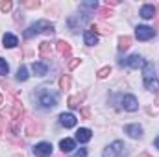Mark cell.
<instances>
[{"label": "cell", "mask_w": 159, "mask_h": 157, "mask_svg": "<svg viewBox=\"0 0 159 157\" xmlns=\"http://www.w3.org/2000/svg\"><path fill=\"white\" fill-rule=\"evenodd\" d=\"M7 131H9V135H19L20 133V124H19V120H11L9 122V126H7Z\"/></svg>", "instance_id": "22"}, {"label": "cell", "mask_w": 159, "mask_h": 157, "mask_svg": "<svg viewBox=\"0 0 159 157\" xmlns=\"http://www.w3.org/2000/svg\"><path fill=\"white\" fill-rule=\"evenodd\" d=\"M154 144H156V148H159V137L156 139V141H154Z\"/></svg>", "instance_id": "37"}, {"label": "cell", "mask_w": 159, "mask_h": 157, "mask_svg": "<svg viewBox=\"0 0 159 157\" xmlns=\"http://www.w3.org/2000/svg\"><path fill=\"white\" fill-rule=\"evenodd\" d=\"M22 6L24 7H30V9H35V7H39V2L37 0H24Z\"/></svg>", "instance_id": "27"}, {"label": "cell", "mask_w": 159, "mask_h": 157, "mask_svg": "<svg viewBox=\"0 0 159 157\" xmlns=\"http://www.w3.org/2000/svg\"><path fill=\"white\" fill-rule=\"evenodd\" d=\"M81 118H85V120H89V118H91V111H89L87 107H83V109H81Z\"/></svg>", "instance_id": "32"}, {"label": "cell", "mask_w": 159, "mask_h": 157, "mask_svg": "<svg viewBox=\"0 0 159 157\" xmlns=\"http://www.w3.org/2000/svg\"><path fill=\"white\" fill-rule=\"evenodd\" d=\"M80 65V57H72L70 61H69V69H76Z\"/></svg>", "instance_id": "31"}, {"label": "cell", "mask_w": 159, "mask_h": 157, "mask_svg": "<svg viewBox=\"0 0 159 157\" xmlns=\"http://www.w3.org/2000/svg\"><path fill=\"white\" fill-rule=\"evenodd\" d=\"M2 43H4V46H6V48H13V46H17V44H19V39H17L13 34H4Z\"/></svg>", "instance_id": "14"}, {"label": "cell", "mask_w": 159, "mask_h": 157, "mask_svg": "<svg viewBox=\"0 0 159 157\" xmlns=\"http://www.w3.org/2000/svg\"><path fill=\"white\" fill-rule=\"evenodd\" d=\"M11 7H13V4H11L9 0H2V2H0V9H2V11H11Z\"/></svg>", "instance_id": "29"}, {"label": "cell", "mask_w": 159, "mask_h": 157, "mask_svg": "<svg viewBox=\"0 0 159 157\" xmlns=\"http://www.w3.org/2000/svg\"><path fill=\"white\" fill-rule=\"evenodd\" d=\"M119 4V0H106V6L109 7V6H117Z\"/></svg>", "instance_id": "34"}, {"label": "cell", "mask_w": 159, "mask_h": 157, "mask_svg": "<svg viewBox=\"0 0 159 157\" xmlns=\"http://www.w3.org/2000/svg\"><path fill=\"white\" fill-rule=\"evenodd\" d=\"M122 107H124L126 111H137V109H139V102H137V98H135L133 94H126V96L122 98Z\"/></svg>", "instance_id": "8"}, {"label": "cell", "mask_w": 159, "mask_h": 157, "mask_svg": "<svg viewBox=\"0 0 159 157\" xmlns=\"http://www.w3.org/2000/svg\"><path fill=\"white\" fill-rule=\"evenodd\" d=\"M83 98H85V92H80L76 96H70V98H69V107H70V109L80 107V104L83 102Z\"/></svg>", "instance_id": "18"}, {"label": "cell", "mask_w": 159, "mask_h": 157, "mask_svg": "<svg viewBox=\"0 0 159 157\" xmlns=\"http://www.w3.org/2000/svg\"><path fill=\"white\" fill-rule=\"evenodd\" d=\"M91 137H93V133L87 128H80L78 131H76V141H80V142H89Z\"/></svg>", "instance_id": "13"}, {"label": "cell", "mask_w": 159, "mask_h": 157, "mask_svg": "<svg viewBox=\"0 0 159 157\" xmlns=\"http://www.w3.org/2000/svg\"><path fill=\"white\" fill-rule=\"evenodd\" d=\"M43 32H54V24L52 22H48V20H37V22H34L26 32H24V37L26 39H30V37H34V35H37V34H43Z\"/></svg>", "instance_id": "3"}, {"label": "cell", "mask_w": 159, "mask_h": 157, "mask_svg": "<svg viewBox=\"0 0 159 157\" xmlns=\"http://www.w3.org/2000/svg\"><path fill=\"white\" fill-rule=\"evenodd\" d=\"M156 104L159 105V91H157V96H156Z\"/></svg>", "instance_id": "38"}, {"label": "cell", "mask_w": 159, "mask_h": 157, "mask_svg": "<svg viewBox=\"0 0 159 157\" xmlns=\"http://www.w3.org/2000/svg\"><path fill=\"white\" fill-rule=\"evenodd\" d=\"M56 50H57V54H59L61 57H69L70 52H72V46H70L65 39H59L56 43Z\"/></svg>", "instance_id": "9"}, {"label": "cell", "mask_w": 159, "mask_h": 157, "mask_svg": "<svg viewBox=\"0 0 159 157\" xmlns=\"http://www.w3.org/2000/svg\"><path fill=\"white\" fill-rule=\"evenodd\" d=\"M120 65H122V67H131V69H139V67H144L146 63H144V59H143L141 56H131V57H128V59L120 61Z\"/></svg>", "instance_id": "7"}, {"label": "cell", "mask_w": 159, "mask_h": 157, "mask_svg": "<svg viewBox=\"0 0 159 157\" xmlns=\"http://www.w3.org/2000/svg\"><path fill=\"white\" fill-rule=\"evenodd\" d=\"M124 131H126L131 139H137V137L143 135V128H141L139 124H128V126L124 128Z\"/></svg>", "instance_id": "10"}, {"label": "cell", "mask_w": 159, "mask_h": 157, "mask_svg": "<svg viewBox=\"0 0 159 157\" xmlns=\"http://www.w3.org/2000/svg\"><path fill=\"white\" fill-rule=\"evenodd\" d=\"M52 144L50 142H39V144H35L34 146V155L35 157H48L52 154Z\"/></svg>", "instance_id": "6"}, {"label": "cell", "mask_w": 159, "mask_h": 157, "mask_svg": "<svg viewBox=\"0 0 159 157\" xmlns=\"http://www.w3.org/2000/svg\"><path fill=\"white\" fill-rule=\"evenodd\" d=\"M34 98L39 102L43 107H56L57 105V96L56 94H52L48 89H44V87H41L37 89L35 92H34Z\"/></svg>", "instance_id": "1"}, {"label": "cell", "mask_w": 159, "mask_h": 157, "mask_svg": "<svg viewBox=\"0 0 159 157\" xmlns=\"http://www.w3.org/2000/svg\"><path fill=\"white\" fill-rule=\"evenodd\" d=\"M59 148H61L63 154H65V152H72V150L76 148V142H74L72 139H63V141L59 142Z\"/></svg>", "instance_id": "17"}, {"label": "cell", "mask_w": 159, "mask_h": 157, "mask_svg": "<svg viewBox=\"0 0 159 157\" xmlns=\"http://www.w3.org/2000/svg\"><path fill=\"white\" fill-rule=\"evenodd\" d=\"M74 157H87V150L85 148H80L78 152L74 154Z\"/></svg>", "instance_id": "33"}, {"label": "cell", "mask_w": 159, "mask_h": 157, "mask_svg": "<svg viewBox=\"0 0 159 157\" xmlns=\"http://www.w3.org/2000/svg\"><path fill=\"white\" fill-rule=\"evenodd\" d=\"M156 26L159 28V6H157V20H156Z\"/></svg>", "instance_id": "35"}, {"label": "cell", "mask_w": 159, "mask_h": 157, "mask_svg": "<svg viewBox=\"0 0 159 157\" xmlns=\"http://www.w3.org/2000/svg\"><path fill=\"white\" fill-rule=\"evenodd\" d=\"M39 54H41V57H50V54H52V46H50L48 41H43V43L39 44Z\"/></svg>", "instance_id": "21"}, {"label": "cell", "mask_w": 159, "mask_h": 157, "mask_svg": "<svg viewBox=\"0 0 159 157\" xmlns=\"http://www.w3.org/2000/svg\"><path fill=\"white\" fill-rule=\"evenodd\" d=\"M26 133H28V135H39V133H41V124H35V122H28Z\"/></svg>", "instance_id": "23"}, {"label": "cell", "mask_w": 159, "mask_h": 157, "mask_svg": "<svg viewBox=\"0 0 159 157\" xmlns=\"http://www.w3.org/2000/svg\"><path fill=\"white\" fill-rule=\"evenodd\" d=\"M32 70H34L35 76H44V74L48 72L46 65H44V63H39V61H34V63H32Z\"/></svg>", "instance_id": "16"}, {"label": "cell", "mask_w": 159, "mask_h": 157, "mask_svg": "<svg viewBox=\"0 0 159 157\" xmlns=\"http://www.w3.org/2000/svg\"><path fill=\"white\" fill-rule=\"evenodd\" d=\"M144 70H143V78H144V87L148 89V91H159V81L156 78V70H154V65L152 63H146L144 67H143Z\"/></svg>", "instance_id": "2"}, {"label": "cell", "mask_w": 159, "mask_h": 157, "mask_svg": "<svg viewBox=\"0 0 159 157\" xmlns=\"http://www.w3.org/2000/svg\"><path fill=\"white\" fill-rule=\"evenodd\" d=\"M129 46H131V37L129 35H120L119 37V50L120 52H126Z\"/></svg>", "instance_id": "20"}, {"label": "cell", "mask_w": 159, "mask_h": 157, "mask_svg": "<svg viewBox=\"0 0 159 157\" xmlns=\"http://www.w3.org/2000/svg\"><path fill=\"white\" fill-rule=\"evenodd\" d=\"M154 15H156V7L152 4H146V6L141 7V17L143 19H154Z\"/></svg>", "instance_id": "15"}, {"label": "cell", "mask_w": 159, "mask_h": 157, "mask_svg": "<svg viewBox=\"0 0 159 157\" xmlns=\"http://www.w3.org/2000/svg\"><path fill=\"white\" fill-rule=\"evenodd\" d=\"M139 157H152V155H148V154H141Z\"/></svg>", "instance_id": "39"}, {"label": "cell", "mask_w": 159, "mask_h": 157, "mask_svg": "<svg viewBox=\"0 0 159 157\" xmlns=\"http://www.w3.org/2000/svg\"><path fill=\"white\" fill-rule=\"evenodd\" d=\"M2 102H4V98H2V94H0V105H2Z\"/></svg>", "instance_id": "40"}, {"label": "cell", "mask_w": 159, "mask_h": 157, "mask_svg": "<svg viewBox=\"0 0 159 157\" xmlns=\"http://www.w3.org/2000/svg\"><path fill=\"white\" fill-rule=\"evenodd\" d=\"M59 122L65 128H74L76 126V117L72 113H63V115H59Z\"/></svg>", "instance_id": "12"}, {"label": "cell", "mask_w": 159, "mask_h": 157, "mask_svg": "<svg viewBox=\"0 0 159 157\" xmlns=\"http://www.w3.org/2000/svg\"><path fill=\"white\" fill-rule=\"evenodd\" d=\"M109 74H111V67H104V69H100V70L96 72V78L104 79V78H107Z\"/></svg>", "instance_id": "25"}, {"label": "cell", "mask_w": 159, "mask_h": 157, "mask_svg": "<svg viewBox=\"0 0 159 157\" xmlns=\"http://www.w3.org/2000/svg\"><path fill=\"white\" fill-rule=\"evenodd\" d=\"M98 15H100V19H107V17H111L113 13H111V9H109V7H104V9H100V11H98Z\"/></svg>", "instance_id": "30"}, {"label": "cell", "mask_w": 159, "mask_h": 157, "mask_svg": "<svg viewBox=\"0 0 159 157\" xmlns=\"http://www.w3.org/2000/svg\"><path fill=\"white\" fill-rule=\"evenodd\" d=\"M154 35H156V30L150 28V26H137L135 28V37L139 41H148V39H152Z\"/></svg>", "instance_id": "4"}, {"label": "cell", "mask_w": 159, "mask_h": 157, "mask_svg": "<svg viewBox=\"0 0 159 157\" xmlns=\"http://www.w3.org/2000/svg\"><path fill=\"white\" fill-rule=\"evenodd\" d=\"M122 152H124V144H122L120 141H115L111 146H107V148L104 150V157H120Z\"/></svg>", "instance_id": "5"}, {"label": "cell", "mask_w": 159, "mask_h": 157, "mask_svg": "<svg viewBox=\"0 0 159 157\" xmlns=\"http://www.w3.org/2000/svg\"><path fill=\"white\" fill-rule=\"evenodd\" d=\"M59 87H61L63 91L70 89V78H69V76H63V78H59Z\"/></svg>", "instance_id": "26"}, {"label": "cell", "mask_w": 159, "mask_h": 157, "mask_svg": "<svg viewBox=\"0 0 159 157\" xmlns=\"http://www.w3.org/2000/svg\"><path fill=\"white\" fill-rule=\"evenodd\" d=\"M28 76H30V74H28V69H26L24 65H20L19 70H17V79H19V81H26Z\"/></svg>", "instance_id": "24"}, {"label": "cell", "mask_w": 159, "mask_h": 157, "mask_svg": "<svg viewBox=\"0 0 159 157\" xmlns=\"http://www.w3.org/2000/svg\"><path fill=\"white\" fill-rule=\"evenodd\" d=\"M7 70H9V67H7L6 59H2V57H0V76H6V74H7Z\"/></svg>", "instance_id": "28"}, {"label": "cell", "mask_w": 159, "mask_h": 157, "mask_svg": "<svg viewBox=\"0 0 159 157\" xmlns=\"http://www.w3.org/2000/svg\"><path fill=\"white\" fill-rule=\"evenodd\" d=\"M83 39H85V44H89V46H94V44L98 43V35H96L94 32L87 30V32L83 34Z\"/></svg>", "instance_id": "19"}, {"label": "cell", "mask_w": 159, "mask_h": 157, "mask_svg": "<svg viewBox=\"0 0 159 157\" xmlns=\"http://www.w3.org/2000/svg\"><path fill=\"white\" fill-rule=\"evenodd\" d=\"M2 129H4V120L0 118V133H2Z\"/></svg>", "instance_id": "36"}, {"label": "cell", "mask_w": 159, "mask_h": 157, "mask_svg": "<svg viewBox=\"0 0 159 157\" xmlns=\"http://www.w3.org/2000/svg\"><path fill=\"white\" fill-rule=\"evenodd\" d=\"M22 115H24V107H22V104L19 100H15L13 107H11V120H20Z\"/></svg>", "instance_id": "11"}]
</instances>
